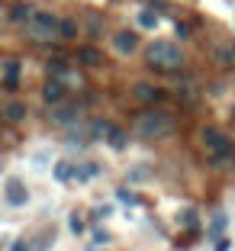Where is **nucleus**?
Returning a JSON list of instances; mask_svg holds the SVG:
<instances>
[{"label": "nucleus", "mask_w": 235, "mask_h": 251, "mask_svg": "<svg viewBox=\"0 0 235 251\" xmlns=\"http://www.w3.org/2000/svg\"><path fill=\"white\" fill-rule=\"evenodd\" d=\"M3 200H7V206L20 209V206H29V187H26V180L23 177H7V184H3Z\"/></svg>", "instance_id": "obj_6"}, {"label": "nucleus", "mask_w": 235, "mask_h": 251, "mask_svg": "<svg viewBox=\"0 0 235 251\" xmlns=\"http://www.w3.org/2000/svg\"><path fill=\"white\" fill-rule=\"evenodd\" d=\"M100 29H103V23L97 16H90V36H100Z\"/></svg>", "instance_id": "obj_30"}, {"label": "nucleus", "mask_w": 235, "mask_h": 251, "mask_svg": "<svg viewBox=\"0 0 235 251\" xmlns=\"http://www.w3.org/2000/svg\"><path fill=\"white\" fill-rule=\"evenodd\" d=\"M113 52L116 55H135L139 52V36H135V32H129V29H119L116 36H113Z\"/></svg>", "instance_id": "obj_9"}, {"label": "nucleus", "mask_w": 235, "mask_h": 251, "mask_svg": "<svg viewBox=\"0 0 235 251\" xmlns=\"http://www.w3.org/2000/svg\"><path fill=\"white\" fill-rule=\"evenodd\" d=\"M23 32L36 45H55V42H61V16L52 13V10H32Z\"/></svg>", "instance_id": "obj_3"}, {"label": "nucleus", "mask_w": 235, "mask_h": 251, "mask_svg": "<svg viewBox=\"0 0 235 251\" xmlns=\"http://www.w3.org/2000/svg\"><path fill=\"white\" fill-rule=\"evenodd\" d=\"M177 219H181V226H184L187 232H197L200 229V209H193V206H187Z\"/></svg>", "instance_id": "obj_18"}, {"label": "nucleus", "mask_w": 235, "mask_h": 251, "mask_svg": "<svg viewBox=\"0 0 235 251\" xmlns=\"http://www.w3.org/2000/svg\"><path fill=\"white\" fill-rule=\"evenodd\" d=\"M148 177H152V174H148V168H145V164H135V168H129V171H126V180H132V184H145Z\"/></svg>", "instance_id": "obj_22"}, {"label": "nucleus", "mask_w": 235, "mask_h": 251, "mask_svg": "<svg viewBox=\"0 0 235 251\" xmlns=\"http://www.w3.org/2000/svg\"><path fill=\"white\" fill-rule=\"evenodd\" d=\"M10 251H29V238H16V242L10 245Z\"/></svg>", "instance_id": "obj_27"}, {"label": "nucleus", "mask_w": 235, "mask_h": 251, "mask_svg": "<svg viewBox=\"0 0 235 251\" xmlns=\"http://www.w3.org/2000/svg\"><path fill=\"white\" fill-rule=\"evenodd\" d=\"M135 23H139V29H155V26L161 23V16H158V10H155V7H142L139 16H135Z\"/></svg>", "instance_id": "obj_16"}, {"label": "nucleus", "mask_w": 235, "mask_h": 251, "mask_svg": "<svg viewBox=\"0 0 235 251\" xmlns=\"http://www.w3.org/2000/svg\"><path fill=\"white\" fill-rule=\"evenodd\" d=\"M132 90H135V97H139L142 103H158V100L164 97V90H161V87H155V84H148V81H139Z\"/></svg>", "instance_id": "obj_12"}, {"label": "nucleus", "mask_w": 235, "mask_h": 251, "mask_svg": "<svg viewBox=\"0 0 235 251\" xmlns=\"http://www.w3.org/2000/svg\"><path fill=\"white\" fill-rule=\"evenodd\" d=\"M132 129H135V135H139V139H148V142H152V139H168V135L177 129V119L171 116L168 110L152 106V110H145V113H139V116H135Z\"/></svg>", "instance_id": "obj_2"}, {"label": "nucleus", "mask_w": 235, "mask_h": 251, "mask_svg": "<svg viewBox=\"0 0 235 251\" xmlns=\"http://www.w3.org/2000/svg\"><path fill=\"white\" fill-rule=\"evenodd\" d=\"M200 139H203V148H206V158H209V164H216V168H226V164L235 161V148H232V142H229V135L222 132V129H216V126H206L203 132H200Z\"/></svg>", "instance_id": "obj_4"}, {"label": "nucleus", "mask_w": 235, "mask_h": 251, "mask_svg": "<svg viewBox=\"0 0 235 251\" xmlns=\"http://www.w3.org/2000/svg\"><path fill=\"white\" fill-rule=\"evenodd\" d=\"M0 26H7V10L0 7Z\"/></svg>", "instance_id": "obj_31"}, {"label": "nucleus", "mask_w": 235, "mask_h": 251, "mask_svg": "<svg viewBox=\"0 0 235 251\" xmlns=\"http://www.w3.org/2000/svg\"><path fill=\"white\" fill-rule=\"evenodd\" d=\"M68 229H71L74 235H81V232L87 229V222H84V216H81V213H71V216H68Z\"/></svg>", "instance_id": "obj_24"}, {"label": "nucleus", "mask_w": 235, "mask_h": 251, "mask_svg": "<svg viewBox=\"0 0 235 251\" xmlns=\"http://www.w3.org/2000/svg\"><path fill=\"white\" fill-rule=\"evenodd\" d=\"M232 84H235V77H232Z\"/></svg>", "instance_id": "obj_33"}, {"label": "nucleus", "mask_w": 235, "mask_h": 251, "mask_svg": "<svg viewBox=\"0 0 235 251\" xmlns=\"http://www.w3.org/2000/svg\"><path fill=\"white\" fill-rule=\"evenodd\" d=\"M52 245H55V232H42L39 238H32V242H29V251H49Z\"/></svg>", "instance_id": "obj_21"}, {"label": "nucleus", "mask_w": 235, "mask_h": 251, "mask_svg": "<svg viewBox=\"0 0 235 251\" xmlns=\"http://www.w3.org/2000/svg\"><path fill=\"white\" fill-rule=\"evenodd\" d=\"M226 226H229L226 209H216V213H213V219H209V235H213V238H219L222 232H226Z\"/></svg>", "instance_id": "obj_17"}, {"label": "nucleus", "mask_w": 235, "mask_h": 251, "mask_svg": "<svg viewBox=\"0 0 235 251\" xmlns=\"http://www.w3.org/2000/svg\"><path fill=\"white\" fill-rule=\"evenodd\" d=\"M145 61L161 74H177V71H184L187 55H184V49L177 42H171V39H155L145 49Z\"/></svg>", "instance_id": "obj_1"}, {"label": "nucleus", "mask_w": 235, "mask_h": 251, "mask_svg": "<svg viewBox=\"0 0 235 251\" xmlns=\"http://www.w3.org/2000/svg\"><path fill=\"white\" fill-rule=\"evenodd\" d=\"M213 251H232V242H229L226 235H219V238H216V248H213Z\"/></svg>", "instance_id": "obj_26"}, {"label": "nucleus", "mask_w": 235, "mask_h": 251, "mask_svg": "<svg viewBox=\"0 0 235 251\" xmlns=\"http://www.w3.org/2000/svg\"><path fill=\"white\" fill-rule=\"evenodd\" d=\"M87 103V100H84ZM84 103H78V100H71L68 97L65 103L52 106V123L58 126V129H68V126H81L84 123Z\"/></svg>", "instance_id": "obj_5"}, {"label": "nucleus", "mask_w": 235, "mask_h": 251, "mask_svg": "<svg viewBox=\"0 0 235 251\" xmlns=\"http://www.w3.org/2000/svg\"><path fill=\"white\" fill-rule=\"evenodd\" d=\"M78 61H81V65H100V52H97V49H81V52H78Z\"/></svg>", "instance_id": "obj_23"}, {"label": "nucleus", "mask_w": 235, "mask_h": 251, "mask_svg": "<svg viewBox=\"0 0 235 251\" xmlns=\"http://www.w3.org/2000/svg\"><path fill=\"white\" fill-rule=\"evenodd\" d=\"M26 116H29V106L23 103V100H10V103H3V119H10V123H23Z\"/></svg>", "instance_id": "obj_13"}, {"label": "nucleus", "mask_w": 235, "mask_h": 251, "mask_svg": "<svg viewBox=\"0 0 235 251\" xmlns=\"http://www.w3.org/2000/svg\"><path fill=\"white\" fill-rule=\"evenodd\" d=\"M229 58H235V45H232V52H229Z\"/></svg>", "instance_id": "obj_32"}, {"label": "nucleus", "mask_w": 235, "mask_h": 251, "mask_svg": "<svg viewBox=\"0 0 235 251\" xmlns=\"http://www.w3.org/2000/svg\"><path fill=\"white\" fill-rule=\"evenodd\" d=\"M81 36V23L74 16H61V42H78Z\"/></svg>", "instance_id": "obj_15"}, {"label": "nucleus", "mask_w": 235, "mask_h": 251, "mask_svg": "<svg viewBox=\"0 0 235 251\" xmlns=\"http://www.w3.org/2000/svg\"><path fill=\"white\" fill-rule=\"evenodd\" d=\"M116 200L123 203V206H139V203H142L139 193H135L132 187H116Z\"/></svg>", "instance_id": "obj_20"}, {"label": "nucleus", "mask_w": 235, "mask_h": 251, "mask_svg": "<svg viewBox=\"0 0 235 251\" xmlns=\"http://www.w3.org/2000/svg\"><path fill=\"white\" fill-rule=\"evenodd\" d=\"M94 177H100V164L97 161H78L71 168V180H78V184H87Z\"/></svg>", "instance_id": "obj_10"}, {"label": "nucleus", "mask_w": 235, "mask_h": 251, "mask_svg": "<svg viewBox=\"0 0 235 251\" xmlns=\"http://www.w3.org/2000/svg\"><path fill=\"white\" fill-rule=\"evenodd\" d=\"M103 145H110L113 151H126V148H129V132L119 129V126H110L106 135H103Z\"/></svg>", "instance_id": "obj_11"}, {"label": "nucleus", "mask_w": 235, "mask_h": 251, "mask_svg": "<svg viewBox=\"0 0 235 251\" xmlns=\"http://www.w3.org/2000/svg\"><path fill=\"white\" fill-rule=\"evenodd\" d=\"M20 77H23V61L20 58H3L0 61V84L7 90L20 87Z\"/></svg>", "instance_id": "obj_7"}, {"label": "nucleus", "mask_w": 235, "mask_h": 251, "mask_svg": "<svg viewBox=\"0 0 235 251\" xmlns=\"http://www.w3.org/2000/svg\"><path fill=\"white\" fill-rule=\"evenodd\" d=\"M106 242H110V232L97 229V232H94V245H106Z\"/></svg>", "instance_id": "obj_28"}, {"label": "nucleus", "mask_w": 235, "mask_h": 251, "mask_svg": "<svg viewBox=\"0 0 235 251\" xmlns=\"http://www.w3.org/2000/svg\"><path fill=\"white\" fill-rule=\"evenodd\" d=\"M174 32H177V36H181V39H184V36H190V26H187V23H181V20H177V23H174Z\"/></svg>", "instance_id": "obj_29"}, {"label": "nucleus", "mask_w": 235, "mask_h": 251, "mask_svg": "<svg viewBox=\"0 0 235 251\" xmlns=\"http://www.w3.org/2000/svg\"><path fill=\"white\" fill-rule=\"evenodd\" d=\"M71 161H55V168H52V177L58 180V184H71Z\"/></svg>", "instance_id": "obj_19"}, {"label": "nucleus", "mask_w": 235, "mask_h": 251, "mask_svg": "<svg viewBox=\"0 0 235 251\" xmlns=\"http://www.w3.org/2000/svg\"><path fill=\"white\" fill-rule=\"evenodd\" d=\"M68 97H71V87H68L65 81H55V77H49V81H45V87H42V100H45L49 106L65 103Z\"/></svg>", "instance_id": "obj_8"}, {"label": "nucleus", "mask_w": 235, "mask_h": 251, "mask_svg": "<svg viewBox=\"0 0 235 251\" xmlns=\"http://www.w3.org/2000/svg\"><path fill=\"white\" fill-rule=\"evenodd\" d=\"M32 10H36V7H29V3H16V7L7 13V23H13V26H20V29H23V26L29 23Z\"/></svg>", "instance_id": "obj_14"}, {"label": "nucleus", "mask_w": 235, "mask_h": 251, "mask_svg": "<svg viewBox=\"0 0 235 251\" xmlns=\"http://www.w3.org/2000/svg\"><path fill=\"white\" fill-rule=\"evenodd\" d=\"M110 213H113V206H97L94 213H90V219H94V222H97V219H106Z\"/></svg>", "instance_id": "obj_25"}]
</instances>
